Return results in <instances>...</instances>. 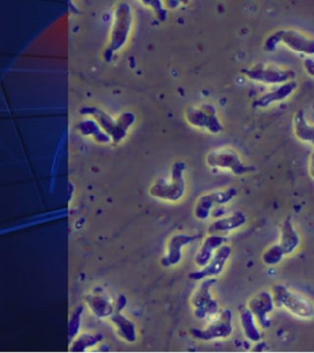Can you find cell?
Segmentation results:
<instances>
[{
	"mask_svg": "<svg viewBox=\"0 0 314 353\" xmlns=\"http://www.w3.org/2000/svg\"><path fill=\"white\" fill-rule=\"evenodd\" d=\"M304 71L308 74L309 76L314 77V60L311 58H306L304 60Z\"/></svg>",
	"mask_w": 314,
	"mask_h": 353,
	"instance_id": "obj_28",
	"label": "cell"
},
{
	"mask_svg": "<svg viewBox=\"0 0 314 353\" xmlns=\"http://www.w3.org/2000/svg\"><path fill=\"white\" fill-rule=\"evenodd\" d=\"M133 26L132 7L128 2H121L114 11L112 29L110 39L104 50V57L107 62L111 61L113 55L122 50L129 39Z\"/></svg>",
	"mask_w": 314,
	"mask_h": 353,
	"instance_id": "obj_3",
	"label": "cell"
},
{
	"mask_svg": "<svg viewBox=\"0 0 314 353\" xmlns=\"http://www.w3.org/2000/svg\"><path fill=\"white\" fill-rule=\"evenodd\" d=\"M206 163L210 168L229 169L234 175L243 176L253 173L257 169L246 166L234 150L229 148L213 150L206 157Z\"/></svg>",
	"mask_w": 314,
	"mask_h": 353,
	"instance_id": "obj_8",
	"label": "cell"
},
{
	"mask_svg": "<svg viewBox=\"0 0 314 353\" xmlns=\"http://www.w3.org/2000/svg\"><path fill=\"white\" fill-rule=\"evenodd\" d=\"M272 296L277 307H285L293 314L302 319L314 317V304L306 297L295 294L284 285H275L272 289Z\"/></svg>",
	"mask_w": 314,
	"mask_h": 353,
	"instance_id": "obj_5",
	"label": "cell"
},
{
	"mask_svg": "<svg viewBox=\"0 0 314 353\" xmlns=\"http://www.w3.org/2000/svg\"><path fill=\"white\" fill-rule=\"evenodd\" d=\"M109 318H110V321L115 327L117 334L123 340L130 343H136L137 339H138L137 327L131 319L122 314L120 311H114L113 314Z\"/></svg>",
	"mask_w": 314,
	"mask_h": 353,
	"instance_id": "obj_19",
	"label": "cell"
},
{
	"mask_svg": "<svg viewBox=\"0 0 314 353\" xmlns=\"http://www.w3.org/2000/svg\"><path fill=\"white\" fill-rule=\"evenodd\" d=\"M308 171L309 175H311V178L314 180V152L313 154L311 155V158H309Z\"/></svg>",
	"mask_w": 314,
	"mask_h": 353,
	"instance_id": "obj_30",
	"label": "cell"
},
{
	"mask_svg": "<svg viewBox=\"0 0 314 353\" xmlns=\"http://www.w3.org/2000/svg\"><path fill=\"white\" fill-rule=\"evenodd\" d=\"M104 340L101 333H83L78 334L69 345L70 352H85L88 348L94 347Z\"/></svg>",
	"mask_w": 314,
	"mask_h": 353,
	"instance_id": "obj_22",
	"label": "cell"
},
{
	"mask_svg": "<svg viewBox=\"0 0 314 353\" xmlns=\"http://www.w3.org/2000/svg\"><path fill=\"white\" fill-rule=\"evenodd\" d=\"M297 85H297V81L295 80L283 83L280 87L276 88L275 90L257 97V99L253 101V106L255 108H266L271 106L272 103L285 101L297 90Z\"/></svg>",
	"mask_w": 314,
	"mask_h": 353,
	"instance_id": "obj_15",
	"label": "cell"
},
{
	"mask_svg": "<svg viewBox=\"0 0 314 353\" xmlns=\"http://www.w3.org/2000/svg\"><path fill=\"white\" fill-rule=\"evenodd\" d=\"M84 312V306L79 305L74 309L71 316H70L68 323V340L70 343L78 336L80 332L81 324H82V315Z\"/></svg>",
	"mask_w": 314,
	"mask_h": 353,
	"instance_id": "obj_25",
	"label": "cell"
},
{
	"mask_svg": "<svg viewBox=\"0 0 314 353\" xmlns=\"http://www.w3.org/2000/svg\"><path fill=\"white\" fill-rule=\"evenodd\" d=\"M237 194H238V190L235 188H228L226 190L204 194L195 203L194 209L195 218L201 221L208 220L214 206L229 203L237 196Z\"/></svg>",
	"mask_w": 314,
	"mask_h": 353,
	"instance_id": "obj_11",
	"label": "cell"
},
{
	"mask_svg": "<svg viewBox=\"0 0 314 353\" xmlns=\"http://www.w3.org/2000/svg\"><path fill=\"white\" fill-rule=\"evenodd\" d=\"M285 256L282 248L280 245H274L271 246L262 255V261L264 264L269 266H274L282 261L283 257Z\"/></svg>",
	"mask_w": 314,
	"mask_h": 353,
	"instance_id": "obj_26",
	"label": "cell"
},
{
	"mask_svg": "<svg viewBox=\"0 0 314 353\" xmlns=\"http://www.w3.org/2000/svg\"><path fill=\"white\" fill-rule=\"evenodd\" d=\"M144 3H146V6H148L153 7L155 9V12H157L158 18H159L160 21H164L166 19V11L162 9V2L161 1H143Z\"/></svg>",
	"mask_w": 314,
	"mask_h": 353,
	"instance_id": "obj_27",
	"label": "cell"
},
{
	"mask_svg": "<svg viewBox=\"0 0 314 353\" xmlns=\"http://www.w3.org/2000/svg\"><path fill=\"white\" fill-rule=\"evenodd\" d=\"M274 299L271 292H262L253 296L248 301V307L250 309L253 314L255 315V319L257 320L258 324L264 329H269L271 327L272 321L268 319L269 313L273 311Z\"/></svg>",
	"mask_w": 314,
	"mask_h": 353,
	"instance_id": "obj_13",
	"label": "cell"
},
{
	"mask_svg": "<svg viewBox=\"0 0 314 353\" xmlns=\"http://www.w3.org/2000/svg\"><path fill=\"white\" fill-rule=\"evenodd\" d=\"M78 130L83 136L92 137L99 143L106 145L110 143L111 138L106 132L102 131L101 127L97 124L95 120H85L79 123Z\"/></svg>",
	"mask_w": 314,
	"mask_h": 353,
	"instance_id": "obj_23",
	"label": "cell"
},
{
	"mask_svg": "<svg viewBox=\"0 0 314 353\" xmlns=\"http://www.w3.org/2000/svg\"><path fill=\"white\" fill-rule=\"evenodd\" d=\"M217 283V279H206L195 290L192 297V305L194 306V315L199 320L206 319L219 312V304L210 294L211 288Z\"/></svg>",
	"mask_w": 314,
	"mask_h": 353,
	"instance_id": "obj_9",
	"label": "cell"
},
{
	"mask_svg": "<svg viewBox=\"0 0 314 353\" xmlns=\"http://www.w3.org/2000/svg\"><path fill=\"white\" fill-rule=\"evenodd\" d=\"M300 243H301V239L295 231L292 219L291 217L286 218L281 226V239L279 245L282 248L285 255H289L299 248Z\"/></svg>",
	"mask_w": 314,
	"mask_h": 353,
	"instance_id": "obj_20",
	"label": "cell"
},
{
	"mask_svg": "<svg viewBox=\"0 0 314 353\" xmlns=\"http://www.w3.org/2000/svg\"><path fill=\"white\" fill-rule=\"evenodd\" d=\"M185 117L188 124L199 129L206 130L210 134H217L224 130L213 104L204 103L199 106L188 108L186 110Z\"/></svg>",
	"mask_w": 314,
	"mask_h": 353,
	"instance_id": "obj_6",
	"label": "cell"
},
{
	"mask_svg": "<svg viewBox=\"0 0 314 353\" xmlns=\"http://www.w3.org/2000/svg\"><path fill=\"white\" fill-rule=\"evenodd\" d=\"M188 165L183 160H178L172 165L170 180L158 179L151 185L150 194L155 199L162 201L176 202L185 196L187 183L184 174L187 170Z\"/></svg>",
	"mask_w": 314,
	"mask_h": 353,
	"instance_id": "obj_2",
	"label": "cell"
},
{
	"mask_svg": "<svg viewBox=\"0 0 314 353\" xmlns=\"http://www.w3.org/2000/svg\"><path fill=\"white\" fill-rule=\"evenodd\" d=\"M243 73L248 80L266 85H283L294 81L297 76L293 70L265 64H257L251 68L244 69Z\"/></svg>",
	"mask_w": 314,
	"mask_h": 353,
	"instance_id": "obj_7",
	"label": "cell"
},
{
	"mask_svg": "<svg viewBox=\"0 0 314 353\" xmlns=\"http://www.w3.org/2000/svg\"><path fill=\"white\" fill-rule=\"evenodd\" d=\"M85 301L92 314L99 319L110 317L115 311L110 297L102 292H95L94 294H88L85 297Z\"/></svg>",
	"mask_w": 314,
	"mask_h": 353,
	"instance_id": "obj_16",
	"label": "cell"
},
{
	"mask_svg": "<svg viewBox=\"0 0 314 353\" xmlns=\"http://www.w3.org/2000/svg\"><path fill=\"white\" fill-rule=\"evenodd\" d=\"M232 254L230 245H223L216 250L208 265L202 267L201 270L192 272L188 274V279L192 281H202L206 278L215 277L220 275L224 270L225 265Z\"/></svg>",
	"mask_w": 314,
	"mask_h": 353,
	"instance_id": "obj_12",
	"label": "cell"
},
{
	"mask_svg": "<svg viewBox=\"0 0 314 353\" xmlns=\"http://www.w3.org/2000/svg\"><path fill=\"white\" fill-rule=\"evenodd\" d=\"M279 43H283L295 52L314 55V39L295 30L281 29L274 32L264 41V48L267 52L275 51Z\"/></svg>",
	"mask_w": 314,
	"mask_h": 353,
	"instance_id": "obj_4",
	"label": "cell"
},
{
	"mask_svg": "<svg viewBox=\"0 0 314 353\" xmlns=\"http://www.w3.org/2000/svg\"><path fill=\"white\" fill-rule=\"evenodd\" d=\"M128 301L127 297L124 294H120L117 299V303H116L115 311H122L127 306Z\"/></svg>",
	"mask_w": 314,
	"mask_h": 353,
	"instance_id": "obj_29",
	"label": "cell"
},
{
	"mask_svg": "<svg viewBox=\"0 0 314 353\" xmlns=\"http://www.w3.org/2000/svg\"><path fill=\"white\" fill-rule=\"evenodd\" d=\"M82 115H90L94 117L101 129L109 134L114 145H119L121 141L127 137L130 128L136 122V115L133 112L121 114L117 119H114L109 114L97 106H83L80 109Z\"/></svg>",
	"mask_w": 314,
	"mask_h": 353,
	"instance_id": "obj_1",
	"label": "cell"
},
{
	"mask_svg": "<svg viewBox=\"0 0 314 353\" xmlns=\"http://www.w3.org/2000/svg\"><path fill=\"white\" fill-rule=\"evenodd\" d=\"M295 136L300 141L314 145V126H311L306 118L304 110H297L293 119Z\"/></svg>",
	"mask_w": 314,
	"mask_h": 353,
	"instance_id": "obj_21",
	"label": "cell"
},
{
	"mask_svg": "<svg viewBox=\"0 0 314 353\" xmlns=\"http://www.w3.org/2000/svg\"><path fill=\"white\" fill-rule=\"evenodd\" d=\"M248 217L245 213L242 211H237L228 217L221 218L214 221L213 224L208 227L209 234H217L220 233H228V232L234 231L246 225Z\"/></svg>",
	"mask_w": 314,
	"mask_h": 353,
	"instance_id": "obj_17",
	"label": "cell"
},
{
	"mask_svg": "<svg viewBox=\"0 0 314 353\" xmlns=\"http://www.w3.org/2000/svg\"><path fill=\"white\" fill-rule=\"evenodd\" d=\"M197 239H199V236H190V234H174L168 241L166 255L160 260V263L165 268L180 263L183 259L184 246L194 243Z\"/></svg>",
	"mask_w": 314,
	"mask_h": 353,
	"instance_id": "obj_14",
	"label": "cell"
},
{
	"mask_svg": "<svg viewBox=\"0 0 314 353\" xmlns=\"http://www.w3.org/2000/svg\"><path fill=\"white\" fill-rule=\"evenodd\" d=\"M227 238L225 236H219V234H209L208 238L204 241L201 248L197 252L195 257V264L199 267H204L208 264L210 259H213L214 252L217 250L220 246L224 245Z\"/></svg>",
	"mask_w": 314,
	"mask_h": 353,
	"instance_id": "obj_18",
	"label": "cell"
},
{
	"mask_svg": "<svg viewBox=\"0 0 314 353\" xmlns=\"http://www.w3.org/2000/svg\"><path fill=\"white\" fill-rule=\"evenodd\" d=\"M239 317H241L242 327H243L246 339L253 343H257L262 340V333L255 324V315L253 314L250 309L248 307L239 310Z\"/></svg>",
	"mask_w": 314,
	"mask_h": 353,
	"instance_id": "obj_24",
	"label": "cell"
},
{
	"mask_svg": "<svg viewBox=\"0 0 314 353\" xmlns=\"http://www.w3.org/2000/svg\"><path fill=\"white\" fill-rule=\"evenodd\" d=\"M233 333V313L224 309L217 320L211 323L206 329H190V334L195 340L209 341L216 339H226Z\"/></svg>",
	"mask_w": 314,
	"mask_h": 353,
	"instance_id": "obj_10",
	"label": "cell"
}]
</instances>
